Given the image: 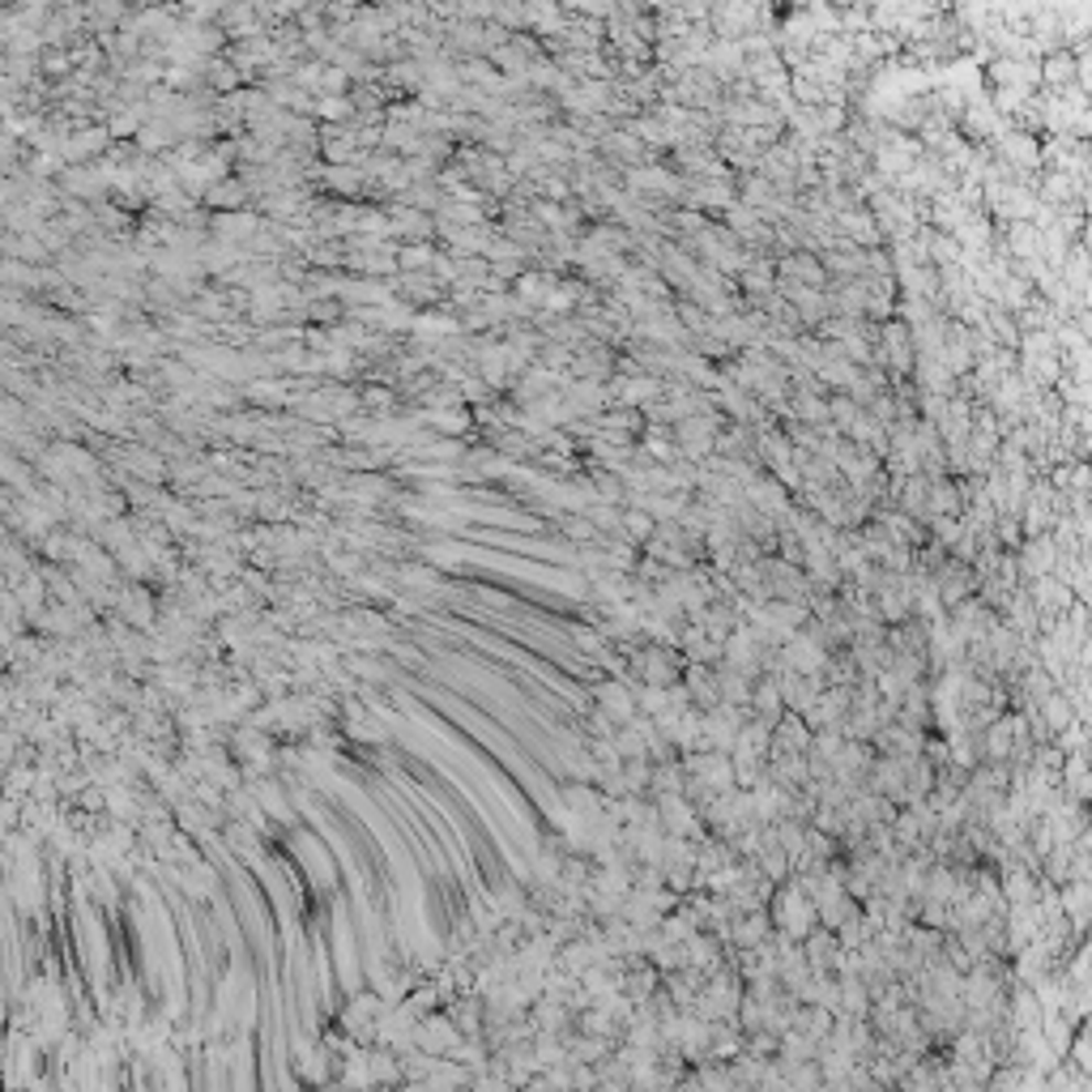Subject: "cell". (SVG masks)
<instances>
[{
    "label": "cell",
    "mask_w": 1092,
    "mask_h": 1092,
    "mask_svg": "<svg viewBox=\"0 0 1092 1092\" xmlns=\"http://www.w3.org/2000/svg\"><path fill=\"white\" fill-rule=\"evenodd\" d=\"M777 927L781 934H790V939H806V934L815 931V922H820V904L811 897V888H781L777 892Z\"/></svg>",
    "instance_id": "cell-1"
},
{
    "label": "cell",
    "mask_w": 1092,
    "mask_h": 1092,
    "mask_svg": "<svg viewBox=\"0 0 1092 1092\" xmlns=\"http://www.w3.org/2000/svg\"><path fill=\"white\" fill-rule=\"evenodd\" d=\"M623 525H628L636 538H649V534H653V521H649V513H628L623 516Z\"/></svg>",
    "instance_id": "cell-3"
},
{
    "label": "cell",
    "mask_w": 1092,
    "mask_h": 1092,
    "mask_svg": "<svg viewBox=\"0 0 1092 1092\" xmlns=\"http://www.w3.org/2000/svg\"><path fill=\"white\" fill-rule=\"evenodd\" d=\"M427 260H431L427 257V248H406V253H402V265H406V269H418V265H427Z\"/></svg>",
    "instance_id": "cell-4"
},
{
    "label": "cell",
    "mask_w": 1092,
    "mask_h": 1092,
    "mask_svg": "<svg viewBox=\"0 0 1092 1092\" xmlns=\"http://www.w3.org/2000/svg\"><path fill=\"white\" fill-rule=\"evenodd\" d=\"M1016 559H1020V577H1028V580L1050 577V572H1059V538L1032 534L1028 543H1020Z\"/></svg>",
    "instance_id": "cell-2"
}]
</instances>
